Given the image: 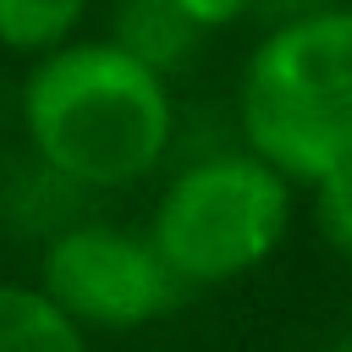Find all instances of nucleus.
Masks as SVG:
<instances>
[{"instance_id":"obj_1","label":"nucleus","mask_w":352,"mask_h":352,"mask_svg":"<svg viewBox=\"0 0 352 352\" xmlns=\"http://www.w3.org/2000/svg\"><path fill=\"white\" fill-rule=\"evenodd\" d=\"M22 138L33 160L82 192H121L154 176L176 138L170 77L116 38H72L22 77Z\"/></svg>"},{"instance_id":"obj_2","label":"nucleus","mask_w":352,"mask_h":352,"mask_svg":"<svg viewBox=\"0 0 352 352\" xmlns=\"http://www.w3.org/2000/svg\"><path fill=\"white\" fill-rule=\"evenodd\" d=\"M242 148L292 187L352 170V6L275 22L236 82Z\"/></svg>"},{"instance_id":"obj_3","label":"nucleus","mask_w":352,"mask_h":352,"mask_svg":"<svg viewBox=\"0 0 352 352\" xmlns=\"http://www.w3.org/2000/svg\"><path fill=\"white\" fill-rule=\"evenodd\" d=\"M297 214V187L248 148L182 165L148 214V236L182 286H231L264 270Z\"/></svg>"},{"instance_id":"obj_4","label":"nucleus","mask_w":352,"mask_h":352,"mask_svg":"<svg viewBox=\"0 0 352 352\" xmlns=\"http://www.w3.org/2000/svg\"><path fill=\"white\" fill-rule=\"evenodd\" d=\"M44 297L88 336H121L165 319L182 302V280L160 258L148 231L116 220H72L44 242Z\"/></svg>"},{"instance_id":"obj_5","label":"nucleus","mask_w":352,"mask_h":352,"mask_svg":"<svg viewBox=\"0 0 352 352\" xmlns=\"http://www.w3.org/2000/svg\"><path fill=\"white\" fill-rule=\"evenodd\" d=\"M104 38H116L126 55H138L143 66H154V72L170 77V72H182L192 60V50H198L204 33L182 16L176 0H116Z\"/></svg>"},{"instance_id":"obj_6","label":"nucleus","mask_w":352,"mask_h":352,"mask_svg":"<svg viewBox=\"0 0 352 352\" xmlns=\"http://www.w3.org/2000/svg\"><path fill=\"white\" fill-rule=\"evenodd\" d=\"M94 336L72 324L38 280H0V352H94Z\"/></svg>"},{"instance_id":"obj_7","label":"nucleus","mask_w":352,"mask_h":352,"mask_svg":"<svg viewBox=\"0 0 352 352\" xmlns=\"http://www.w3.org/2000/svg\"><path fill=\"white\" fill-rule=\"evenodd\" d=\"M94 0H0V50L11 55H50L77 38Z\"/></svg>"},{"instance_id":"obj_8","label":"nucleus","mask_w":352,"mask_h":352,"mask_svg":"<svg viewBox=\"0 0 352 352\" xmlns=\"http://www.w3.org/2000/svg\"><path fill=\"white\" fill-rule=\"evenodd\" d=\"M308 209H314V231L330 253L352 258V170L330 176L319 187H308Z\"/></svg>"},{"instance_id":"obj_9","label":"nucleus","mask_w":352,"mask_h":352,"mask_svg":"<svg viewBox=\"0 0 352 352\" xmlns=\"http://www.w3.org/2000/svg\"><path fill=\"white\" fill-rule=\"evenodd\" d=\"M176 6H182V16H187L198 33L231 28V22H242V16L253 11V0H176Z\"/></svg>"},{"instance_id":"obj_10","label":"nucleus","mask_w":352,"mask_h":352,"mask_svg":"<svg viewBox=\"0 0 352 352\" xmlns=\"http://www.w3.org/2000/svg\"><path fill=\"white\" fill-rule=\"evenodd\" d=\"M330 6H341V0H253V11H275L280 22L286 16H308V11H330Z\"/></svg>"},{"instance_id":"obj_11","label":"nucleus","mask_w":352,"mask_h":352,"mask_svg":"<svg viewBox=\"0 0 352 352\" xmlns=\"http://www.w3.org/2000/svg\"><path fill=\"white\" fill-rule=\"evenodd\" d=\"M319 352H352V324H346V330H336V336H330Z\"/></svg>"}]
</instances>
